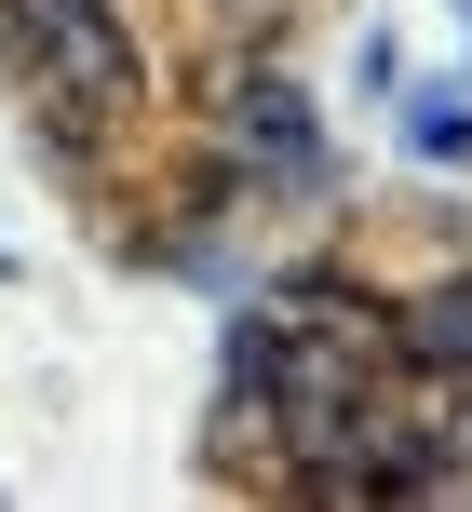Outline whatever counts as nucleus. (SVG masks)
Listing matches in <instances>:
<instances>
[{
    "label": "nucleus",
    "instance_id": "4",
    "mask_svg": "<svg viewBox=\"0 0 472 512\" xmlns=\"http://www.w3.org/2000/svg\"><path fill=\"white\" fill-rule=\"evenodd\" d=\"M392 122H405V149H419V162H472V95H459V81H419Z\"/></svg>",
    "mask_w": 472,
    "mask_h": 512
},
{
    "label": "nucleus",
    "instance_id": "3",
    "mask_svg": "<svg viewBox=\"0 0 472 512\" xmlns=\"http://www.w3.org/2000/svg\"><path fill=\"white\" fill-rule=\"evenodd\" d=\"M392 364H419V378H459V364H472V270L392 310Z\"/></svg>",
    "mask_w": 472,
    "mask_h": 512
},
{
    "label": "nucleus",
    "instance_id": "5",
    "mask_svg": "<svg viewBox=\"0 0 472 512\" xmlns=\"http://www.w3.org/2000/svg\"><path fill=\"white\" fill-rule=\"evenodd\" d=\"M0 283H14V256H0Z\"/></svg>",
    "mask_w": 472,
    "mask_h": 512
},
{
    "label": "nucleus",
    "instance_id": "2",
    "mask_svg": "<svg viewBox=\"0 0 472 512\" xmlns=\"http://www.w3.org/2000/svg\"><path fill=\"white\" fill-rule=\"evenodd\" d=\"M230 135H243V149H257L284 189H324V122H311V95H297V81L257 68V81L230 95Z\"/></svg>",
    "mask_w": 472,
    "mask_h": 512
},
{
    "label": "nucleus",
    "instance_id": "1",
    "mask_svg": "<svg viewBox=\"0 0 472 512\" xmlns=\"http://www.w3.org/2000/svg\"><path fill=\"white\" fill-rule=\"evenodd\" d=\"M0 68L27 81L41 135H108L135 108V41L108 27V0H0Z\"/></svg>",
    "mask_w": 472,
    "mask_h": 512
}]
</instances>
